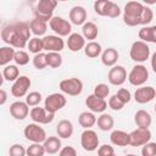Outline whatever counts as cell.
<instances>
[{"label": "cell", "mask_w": 156, "mask_h": 156, "mask_svg": "<svg viewBox=\"0 0 156 156\" xmlns=\"http://www.w3.org/2000/svg\"><path fill=\"white\" fill-rule=\"evenodd\" d=\"M134 122L136 124L138 128H143V129H149V127L152 123V117L151 115L145 111V110H138L134 115Z\"/></svg>", "instance_id": "cell-24"}, {"label": "cell", "mask_w": 156, "mask_h": 156, "mask_svg": "<svg viewBox=\"0 0 156 156\" xmlns=\"http://www.w3.org/2000/svg\"><path fill=\"white\" fill-rule=\"evenodd\" d=\"M110 0H98L94 2V11L99 16H106V10Z\"/></svg>", "instance_id": "cell-42"}, {"label": "cell", "mask_w": 156, "mask_h": 156, "mask_svg": "<svg viewBox=\"0 0 156 156\" xmlns=\"http://www.w3.org/2000/svg\"><path fill=\"white\" fill-rule=\"evenodd\" d=\"M107 105H108V107H110L111 110H113V111H121V110L124 107V105H126V104H123V102L119 100V98L115 94V95L110 96Z\"/></svg>", "instance_id": "cell-43"}, {"label": "cell", "mask_w": 156, "mask_h": 156, "mask_svg": "<svg viewBox=\"0 0 156 156\" xmlns=\"http://www.w3.org/2000/svg\"><path fill=\"white\" fill-rule=\"evenodd\" d=\"M154 110H155V112H156V104H155V106H154Z\"/></svg>", "instance_id": "cell-52"}, {"label": "cell", "mask_w": 156, "mask_h": 156, "mask_svg": "<svg viewBox=\"0 0 156 156\" xmlns=\"http://www.w3.org/2000/svg\"><path fill=\"white\" fill-rule=\"evenodd\" d=\"M45 154H46V151H45L43 144L32 143V145H29L27 147V156H44Z\"/></svg>", "instance_id": "cell-36"}, {"label": "cell", "mask_w": 156, "mask_h": 156, "mask_svg": "<svg viewBox=\"0 0 156 156\" xmlns=\"http://www.w3.org/2000/svg\"><path fill=\"white\" fill-rule=\"evenodd\" d=\"M121 7L113 2V1H108V5H107V10H106V17H110V18H116L121 15Z\"/></svg>", "instance_id": "cell-41"}, {"label": "cell", "mask_w": 156, "mask_h": 156, "mask_svg": "<svg viewBox=\"0 0 156 156\" xmlns=\"http://www.w3.org/2000/svg\"><path fill=\"white\" fill-rule=\"evenodd\" d=\"M13 61H15V63H16L17 66H26V65L29 62V55H28V52L24 51V50H18V51H16V54H15Z\"/></svg>", "instance_id": "cell-40"}, {"label": "cell", "mask_w": 156, "mask_h": 156, "mask_svg": "<svg viewBox=\"0 0 156 156\" xmlns=\"http://www.w3.org/2000/svg\"><path fill=\"white\" fill-rule=\"evenodd\" d=\"M15 54H16V50L12 46L0 48V65L4 67L10 65V62L13 61V58H15Z\"/></svg>", "instance_id": "cell-31"}, {"label": "cell", "mask_w": 156, "mask_h": 156, "mask_svg": "<svg viewBox=\"0 0 156 156\" xmlns=\"http://www.w3.org/2000/svg\"><path fill=\"white\" fill-rule=\"evenodd\" d=\"M126 156H138V155H134V154H128V155H126Z\"/></svg>", "instance_id": "cell-51"}, {"label": "cell", "mask_w": 156, "mask_h": 156, "mask_svg": "<svg viewBox=\"0 0 156 156\" xmlns=\"http://www.w3.org/2000/svg\"><path fill=\"white\" fill-rule=\"evenodd\" d=\"M80 145L85 151H95L99 149V136L93 129H84L80 134Z\"/></svg>", "instance_id": "cell-10"}, {"label": "cell", "mask_w": 156, "mask_h": 156, "mask_svg": "<svg viewBox=\"0 0 156 156\" xmlns=\"http://www.w3.org/2000/svg\"><path fill=\"white\" fill-rule=\"evenodd\" d=\"M118 58H119V54H118V51L115 48H107L101 54V62L106 67L116 66Z\"/></svg>", "instance_id": "cell-22"}, {"label": "cell", "mask_w": 156, "mask_h": 156, "mask_svg": "<svg viewBox=\"0 0 156 156\" xmlns=\"http://www.w3.org/2000/svg\"><path fill=\"white\" fill-rule=\"evenodd\" d=\"M113 155H115V149L108 144H104L98 149V156H113Z\"/></svg>", "instance_id": "cell-46"}, {"label": "cell", "mask_w": 156, "mask_h": 156, "mask_svg": "<svg viewBox=\"0 0 156 156\" xmlns=\"http://www.w3.org/2000/svg\"><path fill=\"white\" fill-rule=\"evenodd\" d=\"M29 113H30L29 106L27 105L26 101L17 100V101H15V102H12V104L10 105V115H11L15 119L22 121V119H24Z\"/></svg>", "instance_id": "cell-17"}, {"label": "cell", "mask_w": 156, "mask_h": 156, "mask_svg": "<svg viewBox=\"0 0 156 156\" xmlns=\"http://www.w3.org/2000/svg\"><path fill=\"white\" fill-rule=\"evenodd\" d=\"M50 28L58 37H69L72 33V23L60 16H54L49 22Z\"/></svg>", "instance_id": "cell-9"}, {"label": "cell", "mask_w": 156, "mask_h": 156, "mask_svg": "<svg viewBox=\"0 0 156 156\" xmlns=\"http://www.w3.org/2000/svg\"><path fill=\"white\" fill-rule=\"evenodd\" d=\"M96 124H98V128L102 132H108L113 128L115 126V119L113 117L110 115V113H101L99 117H98V121H96Z\"/></svg>", "instance_id": "cell-29"}, {"label": "cell", "mask_w": 156, "mask_h": 156, "mask_svg": "<svg viewBox=\"0 0 156 156\" xmlns=\"http://www.w3.org/2000/svg\"><path fill=\"white\" fill-rule=\"evenodd\" d=\"M6 100H7V94L4 89H1L0 90V105H4L6 102Z\"/></svg>", "instance_id": "cell-49"}, {"label": "cell", "mask_w": 156, "mask_h": 156, "mask_svg": "<svg viewBox=\"0 0 156 156\" xmlns=\"http://www.w3.org/2000/svg\"><path fill=\"white\" fill-rule=\"evenodd\" d=\"M29 116H30L32 121L38 124H49L54 121V117H55V115L48 112L45 110V107H38V106H35L30 110Z\"/></svg>", "instance_id": "cell-13"}, {"label": "cell", "mask_w": 156, "mask_h": 156, "mask_svg": "<svg viewBox=\"0 0 156 156\" xmlns=\"http://www.w3.org/2000/svg\"><path fill=\"white\" fill-rule=\"evenodd\" d=\"M151 132L150 129H143V128H136L129 133L130 138V146H144L151 140Z\"/></svg>", "instance_id": "cell-12"}, {"label": "cell", "mask_w": 156, "mask_h": 156, "mask_svg": "<svg viewBox=\"0 0 156 156\" xmlns=\"http://www.w3.org/2000/svg\"><path fill=\"white\" fill-rule=\"evenodd\" d=\"M113 156H116V155H113Z\"/></svg>", "instance_id": "cell-53"}, {"label": "cell", "mask_w": 156, "mask_h": 156, "mask_svg": "<svg viewBox=\"0 0 156 156\" xmlns=\"http://www.w3.org/2000/svg\"><path fill=\"white\" fill-rule=\"evenodd\" d=\"M30 84H32V80H30L29 77H27V76H20L17 78V80H15L13 84H12V87H11V94L15 98L27 96L28 90L30 88Z\"/></svg>", "instance_id": "cell-11"}, {"label": "cell", "mask_w": 156, "mask_h": 156, "mask_svg": "<svg viewBox=\"0 0 156 156\" xmlns=\"http://www.w3.org/2000/svg\"><path fill=\"white\" fill-rule=\"evenodd\" d=\"M20 77V69L17 65H7L2 69V78L7 82H15Z\"/></svg>", "instance_id": "cell-33"}, {"label": "cell", "mask_w": 156, "mask_h": 156, "mask_svg": "<svg viewBox=\"0 0 156 156\" xmlns=\"http://www.w3.org/2000/svg\"><path fill=\"white\" fill-rule=\"evenodd\" d=\"M58 156H77V151L73 146H63L60 150Z\"/></svg>", "instance_id": "cell-48"}, {"label": "cell", "mask_w": 156, "mask_h": 156, "mask_svg": "<svg viewBox=\"0 0 156 156\" xmlns=\"http://www.w3.org/2000/svg\"><path fill=\"white\" fill-rule=\"evenodd\" d=\"M116 95L119 98V100H121L123 104H128V102L132 100V94H130V91H129L128 89H126V88L118 89V91L116 93Z\"/></svg>", "instance_id": "cell-47"}, {"label": "cell", "mask_w": 156, "mask_h": 156, "mask_svg": "<svg viewBox=\"0 0 156 156\" xmlns=\"http://www.w3.org/2000/svg\"><path fill=\"white\" fill-rule=\"evenodd\" d=\"M99 28L94 22H85L82 26V35L84 39H88L89 41H94L98 38Z\"/></svg>", "instance_id": "cell-27"}, {"label": "cell", "mask_w": 156, "mask_h": 156, "mask_svg": "<svg viewBox=\"0 0 156 156\" xmlns=\"http://www.w3.org/2000/svg\"><path fill=\"white\" fill-rule=\"evenodd\" d=\"M151 68H152V71L156 73V51L152 54V56H151Z\"/></svg>", "instance_id": "cell-50"}, {"label": "cell", "mask_w": 156, "mask_h": 156, "mask_svg": "<svg viewBox=\"0 0 156 156\" xmlns=\"http://www.w3.org/2000/svg\"><path fill=\"white\" fill-rule=\"evenodd\" d=\"M96 121H98V118L90 111H84L78 117V122H79L80 127H83L84 129H91V127H94L96 124Z\"/></svg>", "instance_id": "cell-30"}, {"label": "cell", "mask_w": 156, "mask_h": 156, "mask_svg": "<svg viewBox=\"0 0 156 156\" xmlns=\"http://www.w3.org/2000/svg\"><path fill=\"white\" fill-rule=\"evenodd\" d=\"M29 28H30V32H32L35 37L40 38V37H43V35L46 33V30H48V24H46V22L43 21V20L33 18V20L29 22Z\"/></svg>", "instance_id": "cell-28"}, {"label": "cell", "mask_w": 156, "mask_h": 156, "mask_svg": "<svg viewBox=\"0 0 156 156\" xmlns=\"http://www.w3.org/2000/svg\"><path fill=\"white\" fill-rule=\"evenodd\" d=\"M130 58L136 63H143L150 57V48L147 43H144L141 40H135L129 50Z\"/></svg>", "instance_id": "cell-4"}, {"label": "cell", "mask_w": 156, "mask_h": 156, "mask_svg": "<svg viewBox=\"0 0 156 156\" xmlns=\"http://www.w3.org/2000/svg\"><path fill=\"white\" fill-rule=\"evenodd\" d=\"M41 101V94L39 91H30L26 96V102L29 107H35Z\"/></svg>", "instance_id": "cell-38"}, {"label": "cell", "mask_w": 156, "mask_h": 156, "mask_svg": "<svg viewBox=\"0 0 156 156\" xmlns=\"http://www.w3.org/2000/svg\"><path fill=\"white\" fill-rule=\"evenodd\" d=\"M67 104V99L62 93H52L45 98L44 107L50 113H56L61 108H63Z\"/></svg>", "instance_id": "cell-8"}, {"label": "cell", "mask_w": 156, "mask_h": 156, "mask_svg": "<svg viewBox=\"0 0 156 156\" xmlns=\"http://www.w3.org/2000/svg\"><path fill=\"white\" fill-rule=\"evenodd\" d=\"M57 6L56 0H39L33 10L34 18L43 20L45 22H50V20L54 17V11Z\"/></svg>", "instance_id": "cell-3"}, {"label": "cell", "mask_w": 156, "mask_h": 156, "mask_svg": "<svg viewBox=\"0 0 156 156\" xmlns=\"http://www.w3.org/2000/svg\"><path fill=\"white\" fill-rule=\"evenodd\" d=\"M85 105L93 113H104L105 110L107 108L106 100L100 99V98L95 96L94 94L88 95V98L85 99Z\"/></svg>", "instance_id": "cell-18"}, {"label": "cell", "mask_w": 156, "mask_h": 156, "mask_svg": "<svg viewBox=\"0 0 156 156\" xmlns=\"http://www.w3.org/2000/svg\"><path fill=\"white\" fill-rule=\"evenodd\" d=\"M84 54L89 58H95L102 54V48L98 41H89L84 48Z\"/></svg>", "instance_id": "cell-32"}, {"label": "cell", "mask_w": 156, "mask_h": 156, "mask_svg": "<svg viewBox=\"0 0 156 156\" xmlns=\"http://www.w3.org/2000/svg\"><path fill=\"white\" fill-rule=\"evenodd\" d=\"M127 71L123 66L116 65L112 68H110L108 74H107V79L110 82V84L112 85H122L126 80H127Z\"/></svg>", "instance_id": "cell-16"}, {"label": "cell", "mask_w": 156, "mask_h": 156, "mask_svg": "<svg viewBox=\"0 0 156 156\" xmlns=\"http://www.w3.org/2000/svg\"><path fill=\"white\" fill-rule=\"evenodd\" d=\"M68 17H69V21H71L72 24L83 26L87 22V10L83 6H79V5L73 6L69 10Z\"/></svg>", "instance_id": "cell-19"}, {"label": "cell", "mask_w": 156, "mask_h": 156, "mask_svg": "<svg viewBox=\"0 0 156 156\" xmlns=\"http://www.w3.org/2000/svg\"><path fill=\"white\" fill-rule=\"evenodd\" d=\"M48 66L51 68H58L62 65V56L60 52H46Z\"/></svg>", "instance_id": "cell-35"}, {"label": "cell", "mask_w": 156, "mask_h": 156, "mask_svg": "<svg viewBox=\"0 0 156 156\" xmlns=\"http://www.w3.org/2000/svg\"><path fill=\"white\" fill-rule=\"evenodd\" d=\"M58 88L63 94H67L69 96H78L83 91V82L74 77L66 78L60 82Z\"/></svg>", "instance_id": "cell-6"}, {"label": "cell", "mask_w": 156, "mask_h": 156, "mask_svg": "<svg viewBox=\"0 0 156 156\" xmlns=\"http://www.w3.org/2000/svg\"><path fill=\"white\" fill-rule=\"evenodd\" d=\"M43 46L48 52H60L65 48V41L58 35H45L43 38Z\"/></svg>", "instance_id": "cell-14"}, {"label": "cell", "mask_w": 156, "mask_h": 156, "mask_svg": "<svg viewBox=\"0 0 156 156\" xmlns=\"http://www.w3.org/2000/svg\"><path fill=\"white\" fill-rule=\"evenodd\" d=\"M147 79H149V71L141 63L139 65L136 63L128 74V82L134 87H143Z\"/></svg>", "instance_id": "cell-7"}, {"label": "cell", "mask_w": 156, "mask_h": 156, "mask_svg": "<svg viewBox=\"0 0 156 156\" xmlns=\"http://www.w3.org/2000/svg\"><path fill=\"white\" fill-rule=\"evenodd\" d=\"M87 43L82 34L79 33H72L67 39V48L72 52H77L80 50H84Z\"/></svg>", "instance_id": "cell-20"}, {"label": "cell", "mask_w": 156, "mask_h": 156, "mask_svg": "<svg viewBox=\"0 0 156 156\" xmlns=\"http://www.w3.org/2000/svg\"><path fill=\"white\" fill-rule=\"evenodd\" d=\"M141 156H156V143L149 141L141 147Z\"/></svg>", "instance_id": "cell-45"}, {"label": "cell", "mask_w": 156, "mask_h": 156, "mask_svg": "<svg viewBox=\"0 0 156 156\" xmlns=\"http://www.w3.org/2000/svg\"><path fill=\"white\" fill-rule=\"evenodd\" d=\"M43 145H44V149H45L46 154H50V155L57 154L62 149L61 139L58 136H49V138H46V140L43 143Z\"/></svg>", "instance_id": "cell-26"}, {"label": "cell", "mask_w": 156, "mask_h": 156, "mask_svg": "<svg viewBox=\"0 0 156 156\" xmlns=\"http://www.w3.org/2000/svg\"><path fill=\"white\" fill-rule=\"evenodd\" d=\"M110 141L112 145L115 146H127L129 145L130 143V138H129V133L127 132H123V130H119V129H116V130H112L111 134H110Z\"/></svg>", "instance_id": "cell-21"}, {"label": "cell", "mask_w": 156, "mask_h": 156, "mask_svg": "<svg viewBox=\"0 0 156 156\" xmlns=\"http://www.w3.org/2000/svg\"><path fill=\"white\" fill-rule=\"evenodd\" d=\"M93 94H94L95 96H98V98L105 100V99L110 95V88H108V85L105 84V83H99V84L95 85Z\"/></svg>", "instance_id": "cell-37"}, {"label": "cell", "mask_w": 156, "mask_h": 156, "mask_svg": "<svg viewBox=\"0 0 156 156\" xmlns=\"http://www.w3.org/2000/svg\"><path fill=\"white\" fill-rule=\"evenodd\" d=\"M138 37L144 43H155L156 44V26H145L139 29Z\"/></svg>", "instance_id": "cell-25"}, {"label": "cell", "mask_w": 156, "mask_h": 156, "mask_svg": "<svg viewBox=\"0 0 156 156\" xmlns=\"http://www.w3.org/2000/svg\"><path fill=\"white\" fill-rule=\"evenodd\" d=\"M33 66L37 69H44L48 66L46 54L45 52H40V54L34 55V57H33Z\"/></svg>", "instance_id": "cell-39"}, {"label": "cell", "mask_w": 156, "mask_h": 156, "mask_svg": "<svg viewBox=\"0 0 156 156\" xmlns=\"http://www.w3.org/2000/svg\"><path fill=\"white\" fill-rule=\"evenodd\" d=\"M154 18V12L150 7L144 6L139 1H128L123 10V22L129 27L146 26Z\"/></svg>", "instance_id": "cell-2"}, {"label": "cell", "mask_w": 156, "mask_h": 156, "mask_svg": "<svg viewBox=\"0 0 156 156\" xmlns=\"http://www.w3.org/2000/svg\"><path fill=\"white\" fill-rule=\"evenodd\" d=\"M155 96H156V89L150 85L136 88V90L134 91V100L138 104H147L152 101Z\"/></svg>", "instance_id": "cell-15"}, {"label": "cell", "mask_w": 156, "mask_h": 156, "mask_svg": "<svg viewBox=\"0 0 156 156\" xmlns=\"http://www.w3.org/2000/svg\"><path fill=\"white\" fill-rule=\"evenodd\" d=\"M10 156H27V149L21 144H13L9 149Z\"/></svg>", "instance_id": "cell-44"}, {"label": "cell", "mask_w": 156, "mask_h": 156, "mask_svg": "<svg viewBox=\"0 0 156 156\" xmlns=\"http://www.w3.org/2000/svg\"><path fill=\"white\" fill-rule=\"evenodd\" d=\"M73 124L69 119H61L56 126V133L60 139H69L73 134Z\"/></svg>", "instance_id": "cell-23"}, {"label": "cell", "mask_w": 156, "mask_h": 156, "mask_svg": "<svg viewBox=\"0 0 156 156\" xmlns=\"http://www.w3.org/2000/svg\"><path fill=\"white\" fill-rule=\"evenodd\" d=\"M28 50L29 52L37 55V54H40L43 52L44 50V46H43V38H38V37H34L32 38L29 41H28Z\"/></svg>", "instance_id": "cell-34"}, {"label": "cell", "mask_w": 156, "mask_h": 156, "mask_svg": "<svg viewBox=\"0 0 156 156\" xmlns=\"http://www.w3.org/2000/svg\"><path fill=\"white\" fill-rule=\"evenodd\" d=\"M30 28L26 22H12L2 27L1 39L9 46L16 49H23L30 40Z\"/></svg>", "instance_id": "cell-1"}, {"label": "cell", "mask_w": 156, "mask_h": 156, "mask_svg": "<svg viewBox=\"0 0 156 156\" xmlns=\"http://www.w3.org/2000/svg\"><path fill=\"white\" fill-rule=\"evenodd\" d=\"M23 134L26 136L27 140L35 143V144H41L46 140V132L44 130L43 127H40V124L38 123H29L24 127Z\"/></svg>", "instance_id": "cell-5"}]
</instances>
